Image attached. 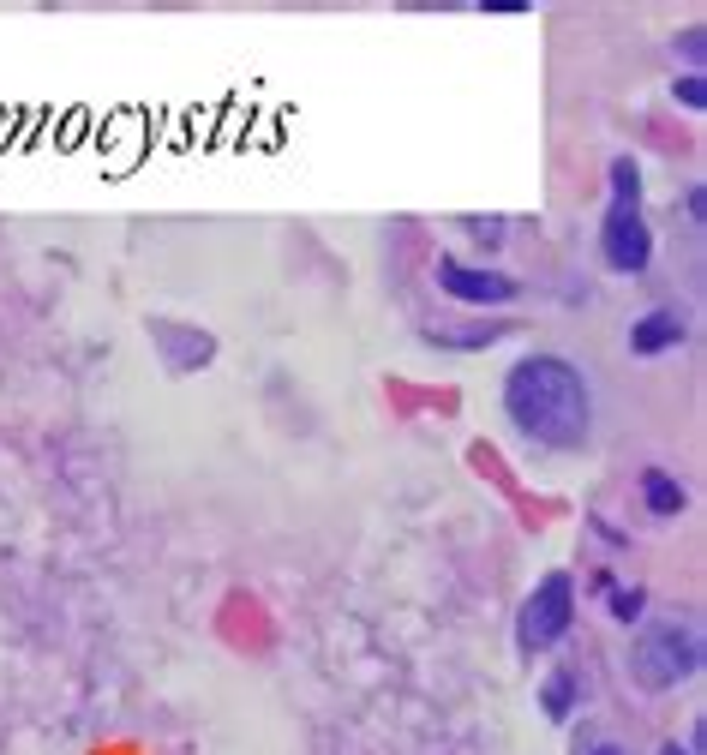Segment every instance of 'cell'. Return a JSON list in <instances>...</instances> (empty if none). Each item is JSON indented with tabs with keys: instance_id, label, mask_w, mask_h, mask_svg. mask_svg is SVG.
Here are the masks:
<instances>
[{
	"instance_id": "obj_15",
	"label": "cell",
	"mask_w": 707,
	"mask_h": 755,
	"mask_svg": "<svg viewBox=\"0 0 707 755\" xmlns=\"http://www.w3.org/2000/svg\"><path fill=\"white\" fill-rule=\"evenodd\" d=\"M588 755H630V750H624V744H594Z\"/></svg>"
},
{
	"instance_id": "obj_2",
	"label": "cell",
	"mask_w": 707,
	"mask_h": 755,
	"mask_svg": "<svg viewBox=\"0 0 707 755\" xmlns=\"http://www.w3.org/2000/svg\"><path fill=\"white\" fill-rule=\"evenodd\" d=\"M600 258L618 276H642L654 264V228L642 216V168L630 156L612 162V204L600 222Z\"/></svg>"
},
{
	"instance_id": "obj_11",
	"label": "cell",
	"mask_w": 707,
	"mask_h": 755,
	"mask_svg": "<svg viewBox=\"0 0 707 755\" xmlns=\"http://www.w3.org/2000/svg\"><path fill=\"white\" fill-rule=\"evenodd\" d=\"M606 594H612V618H618V624H642V612H648V594H642V588L606 582Z\"/></svg>"
},
{
	"instance_id": "obj_14",
	"label": "cell",
	"mask_w": 707,
	"mask_h": 755,
	"mask_svg": "<svg viewBox=\"0 0 707 755\" xmlns=\"http://www.w3.org/2000/svg\"><path fill=\"white\" fill-rule=\"evenodd\" d=\"M702 42H707V30H702V24H690V30H684V36H678V48H684V60H690V66H696V72H702V54H707Z\"/></svg>"
},
{
	"instance_id": "obj_13",
	"label": "cell",
	"mask_w": 707,
	"mask_h": 755,
	"mask_svg": "<svg viewBox=\"0 0 707 755\" xmlns=\"http://www.w3.org/2000/svg\"><path fill=\"white\" fill-rule=\"evenodd\" d=\"M462 228H468V234H480L486 246H498V240H504V222H498V216H462Z\"/></svg>"
},
{
	"instance_id": "obj_9",
	"label": "cell",
	"mask_w": 707,
	"mask_h": 755,
	"mask_svg": "<svg viewBox=\"0 0 707 755\" xmlns=\"http://www.w3.org/2000/svg\"><path fill=\"white\" fill-rule=\"evenodd\" d=\"M642 504H648L654 516H678L690 498H684L678 474H666V468H648V474H642Z\"/></svg>"
},
{
	"instance_id": "obj_1",
	"label": "cell",
	"mask_w": 707,
	"mask_h": 755,
	"mask_svg": "<svg viewBox=\"0 0 707 755\" xmlns=\"http://www.w3.org/2000/svg\"><path fill=\"white\" fill-rule=\"evenodd\" d=\"M504 414L540 450H582L594 432V390L564 354H528L504 372Z\"/></svg>"
},
{
	"instance_id": "obj_4",
	"label": "cell",
	"mask_w": 707,
	"mask_h": 755,
	"mask_svg": "<svg viewBox=\"0 0 707 755\" xmlns=\"http://www.w3.org/2000/svg\"><path fill=\"white\" fill-rule=\"evenodd\" d=\"M576 624V576L552 570L534 582V594L522 600V618H516V642L522 654H552Z\"/></svg>"
},
{
	"instance_id": "obj_6",
	"label": "cell",
	"mask_w": 707,
	"mask_h": 755,
	"mask_svg": "<svg viewBox=\"0 0 707 755\" xmlns=\"http://www.w3.org/2000/svg\"><path fill=\"white\" fill-rule=\"evenodd\" d=\"M150 342L162 348L168 372L210 366V354H216V336H204V330H192V324H168V318H156V324H150Z\"/></svg>"
},
{
	"instance_id": "obj_16",
	"label": "cell",
	"mask_w": 707,
	"mask_h": 755,
	"mask_svg": "<svg viewBox=\"0 0 707 755\" xmlns=\"http://www.w3.org/2000/svg\"><path fill=\"white\" fill-rule=\"evenodd\" d=\"M660 755H690V750H684V744H666V750H660Z\"/></svg>"
},
{
	"instance_id": "obj_5",
	"label": "cell",
	"mask_w": 707,
	"mask_h": 755,
	"mask_svg": "<svg viewBox=\"0 0 707 755\" xmlns=\"http://www.w3.org/2000/svg\"><path fill=\"white\" fill-rule=\"evenodd\" d=\"M438 288L462 306H510L522 288L516 276L504 270H486V264H462V258H438Z\"/></svg>"
},
{
	"instance_id": "obj_3",
	"label": "cell",
	"mask_w": 707,
	"mask_h": 755,
	"mask_svg": "<svg viewBox=\"0 0 707 755\" xmlns=\"http://www.w3.org/2000/svg\"><path fill=\"white\" fill-rule=\"evenodd\" d=\"M696 666H702V636H696V624H684V618H654V624H642L636 642H630V678H636L648 696H666V690L690 684Z\"/></svg>"
},
{
	"instance_id": "obj_10",
	"label": "cell",
	"mask_w": 707,
	"mask_h": 755,
	"mask_svg": "<svg viewBox=\"0 0 707 755\" xmlns=\"http://www.w3.org/2000/svg\"><path fill=\"white\" fill-rule=\"evenodd\" d=\"M504 336V324H468V330H426L432 348H456V354H474V348H492Z\"/></svg>"
},
{
	"instance_id": "obj_7",
	"label": "cell",
	"mask_w": 707,
	"mask_h": 755,
	"mask_svg": "<svg viewBox=\"0 0 707 755\" xmlns=\"http://www.w3.org/2000/svg\"><path fill=\"white\" fill-rule=\"evenodd\" d=\"M678 342H684V318H678L672 306H654V312H642V318L630 324V354H642V360L672 354Z\"/></svg>"
},
{
	"instance_id": "obj_8",
	"label": "cell",
	"mask_w": 707,
	"mask_h": 755,
	"mask_svg": "<svg viewBox=\"0 0 707 755\" xmlns=\"http://www.w3.org/2000/svg\"><path fill=\"white\" fill-rule=\"evenodd\" d=\"M576 702H582V672H570V666H558V672H546V684H540V708H546V720H570L576 714Z\"/></svg>"
},
{
	"instance_id": "obj_12",
	"label": "cell",
	"mask_w": 707,
	"mask_h": 755,
	"mask_svg": "<svg viewBox=\"0 0 707 755\" xmlns=\"http://www.w3.org/2000/svg\"><path fill=\"white\" fill-rule=\"evenodd\" d=\"M672 96H678L684 108H696V114H702V108H707V84H702V72H684V78L672 84Z\"/></svg>"
}]
</instances>
